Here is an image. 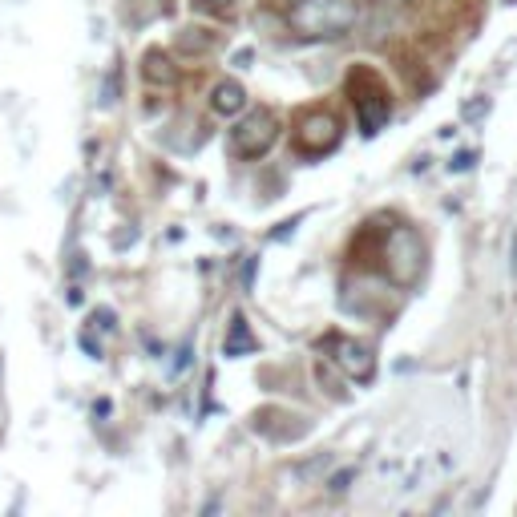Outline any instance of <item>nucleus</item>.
<instances>
[{
    "mask_svg": "<svg viewBox=\"0 0 517 517\" xmlns=\"http://www.w3.org/2000/svg\"><path fill=\"white\" fill-rule=\"evenodd\" d=\"M364 251L376 255L380 271L396 287H412V283L421 279V271H425V243H421V235L412 231L408 223H396L388 215L372 219L360 231V239L352 243V255H364Z\"/></svg>",
    "mask_w": 517,
    "mask_h": 517,
    "instance_id": "nucleus-1",
    "label": "nucleus"
},
{
    "mask_svg": "<svg viewBox=\"0 0 517 517\" xmlns=\"http://www.w3.org/2000/svg\"><path fill=\"white\" fill-rule=\"evenodd\" d=\"M178 49H182L186 57L215 53V49H219V33H215V29H198V25H190V29L178 33Z\"/></svg>",
    "mask_w": 517,
    "mask_h": 517,
    "instance_id": "nucleus-10",
    "label": "nucleus"
},
{
    "mask_svg": "<svg viewBox=\"0 0 517 517\" xmlns=\"http://www.w3.org/2000/svg\"><path fill=\"white\" fill-rule=\"evenodd\" d=\"M211 106H215L219 118H235V114H243V106H247V89H243L239 81H219Z\"/></svg>",
    "mask_w": 517,
    "mask_h": 517,
    "instance_id": "nucleus-9",
    "label": "nucleus"
},
{
    "mask_svg": "<svg viewBox=\"0 0 517 517\" xmlns=\"http://www.w3.org/2000/svg\"><path fill=\"white\" fill-rule=\"evenodd\" d=\"M275 142H279V118H275V110H251V114L231 130V154L243 158V162L263 158Z\"/></svg>",
    "mask_w": 517,
    "mask_h": 517,
    "instance_id": "nucleus-5",
    "label": "nucleus"
},
{
    "mask_svg": "<svg viewBox=\"0 0 517 517\" xmlns=\"http://www.w3.org/2000/svg\"><path fill=\"white\" fill-rule=\"evenodd\" d=\"M130 5H134V9H138V5H146V9H142V17H138V25H146L150 17H158V13H166V9H170L166 0H130Z\"/></svg>",
    "mask_w": 517,
    "mask_h": 517,
    "instance_id": "nucleus-12",
    "label": "nucleus"
},
{
    "mask_svg": "<svg viewBox=\"0 0 517 517\" xmlns=\"http://www.w3.org/2000/svg\"><path fill=\"white\" fill-rule=\"evenodd\" d=\"M473 162H477V154H473V150H465V154H457V162H453V170H469Z\"/></svg>",
    "mask_w": 517,
    "mask_h": 517,
    "instance_id": "nucleus-14",
    "label": "nucleus"
},
{
    "mask_svg": "<svg viewBox=\"0 0 517 517\" xmlns=\"http://www.w3.org/2000/svg\"><path fill=\"white\" fill-rule=\"evenodd\" d=\"M360 21L356 0H295L287 9V29L299 41H336Z\"/></svg>",
    "mask_w": 517,
    "mask_h": 517,
    "instance_id": "nucleus-2",
    "label": "nucleus"
},
{
    "mask_svg": "<svg viewBox=\"0 0 517 517\" xmlns=\"http://www.w3.org/2000/svg\"><path fill=\"white\" fill-rule=\"evenodd\" d=\"M190 9L202 13V17H231L235 0H190Z\"/></svg>",
    "mask_w": 517,
    "mask_h": 517,
    "instance_id": "nucleus-11",
    "label": "nucleus"
},
{
    "mask_svg": "<svg viewBox=\"0 0 517 517\" xmlns=\"http://www.w3.org/2000/svg\"><path fill=\"white\" fill-rule=\"evenodd\" d=\"M344 93L352 101L364 138H376L388 126V118H392V93H388L384 77L372 65H352L348 77H344Z\"/></svg>",
    "mask_w": 517,
    "mask_h": 517,
    "instance_id": "nucleus-3",
    "label": "nucleus"
},
{
    "mask_svg": "<svg viewBox=\"0 0 517 517\" xmlns=\"http://www.w3.org/2000/svg\"><path fill=\"white\" fill-rule=\"evenodd\" d=\"M320 352H324L348 380H356V384H368V380L376 376V356H372V348L360 344V340H352V336L332 332V336L320 340Z\"/></svg>",
    "mask_w": 517,
    "mask_h": 517,
    "instance_id": "nucleus-6",
    "label": "nucleus"
},
{
    "mask_svg": "<svg viewBox=\"0 0 517 517\" xmlns=\"http://www.w3.org/2000/svg\"><path fill=\"white\" fill-rule=\"evenodd\" d=\"M348 481H352V473H340V477H336V481H332V489H336V493H340V489H348Z\"/></svg>",
    "mask_w": 517,
    "mask_h": 517,
    "instance_id": "nucleus-15",
    "label": "nucleus"
},
{
    "mask_svg": "<svg viewBox=\"0 0 517 517\" xmlns=\"http://www.w3.org/2000/svg\"><path fill=\"white\" fill-rule=\"evenodd\" d=\"M142 77H146L154 89H158V85H162V89H174V85H178V69H174V61H170L162 49H150V53L142 57Z\"/></svg>",
    "mask_w": 517,
    "mask_h": 517,
    "instance_id": "nucleus-7",
    "label": "nucleus"
},
{
    "mask_svg": "<svg viewBox=\"0 0 517 517\" xmlns=\"http://www.w3.org/2000/svg\"><path fill=\"white\" fill-rule=\"evenodd\" d=\"M255 348H259V336L251 332L247 316L235 312V316H231V328H227V340H223V352H227V356H251Z\"/></svg>",
    "mask_w": 517,
    "mask_h": 517,
    "instance_id": "nucleus-8",
    "label": "nucleus"
},
{
    "mask_svg": "<svg viewBox=\"0 0 517 517\" xmlns=\"http://www.w3.org/2000/svg\"><path fill=\"white\" fill-rule=\"evenodd\" d=\"M344 126L328 106H312V110H299L291 122V150L299 158H324L340 146Z\"/></svg>",
    "mask_w": 517,
    "mask_h": 517,
    "instance_id": "nucleus-4",
    "label": "nucleus"
},
{
    "mask_svg": "<svg viewBox=\"0 0 517 517\" xmlns=\"http://www.w3.org/2000/svg\"><path fill=\"white\" fill-rule=\"evenodd\" d=\"M114 101H118V65L110 69L106 85H101V106H114Z\"/></svg>",
    "mask_w": 517,
    "mask_h": 517,
    "instance_id": "nucleus-13",
    "label": "nucleus"
}]
</instances>
